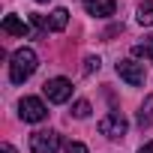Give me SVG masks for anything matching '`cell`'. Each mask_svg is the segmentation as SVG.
Here are the masks:
<instances>
[{
    "instance_id": "9a60e30c",
    "label": "cell",
    "mask_w": 153,
    "mask_h": 153,
    "mask_svg": "<svg viewBox=\"0 0 153 153\" xmlns=\"http://www.w3.org/2000/svg\"><path fill=\"white\" fill-rule=\"evenodd\" d=\"M96 69H99V57H87V60H84V72L90 75V72H96Z\"/></svg>"
},
{
    "instance_id": "3957f363",
    "label": "cell",
    "mask_w": 153,
    "mask_h": 153,
    "mask_svg": "<svg viewBox=\"0 0 153 153\" xmlns=\"http://www.w3.org/2000/svg\"><path fill=\"white\" fill-rule=\"evenodd\" d=\"M18 114H21V120H27V123H42V120L48 117V108H45L42 99L24 96V99L18 102Z\"/></svg>"
},
{
    "instance_id": "4fadbf2b",
    "label": "cell",
    "mask_w": 153,
    "mask_h": 153,
    "mask_svg": "<svg viewBox=\"0 0 153 153\" xmlns=\"http://www.w3.org/2000/svg\"><path fill=\"white\" fill-rule=\"evenodd\" d=\"M72 114L78 117V120H84V117L90 114V102H87V99H78V102L72 105Z\"/></svg>"
},
{
    "instance_id": "5bb4252c",
    "label": "cell",
    "mask_w": 153,
    "mask_h": 153,
    "mask_svg": "<svg viewBox=\"0 0 153 153\" xmlns=\"http://www.w3.org/2000/svg\"><path fill=\"white\" fill-rule=\"evenodd\" d=\"M66 153H87V147H84L81 141H69V144H66Z\"/></svg>"
},
{
    "instance_id": "5b68a950",
    "label": "cell",
    "mask_w": 153,
    "mask_h": 153,
    "mask_svg": "<svg viewBox=\"0 0 153 153\" xmlns=\"http://www.w3.org/2000/svg\"><path fill=\"white\" fill-rule=\"evenodd\" d=\"M57 147H60V135L51 132V129H42V132L30 135V150L33 153H57Z\"/></svg>"
},
{
    "instance_id": "8992f818",
    "label": "cell",
    "mask_w": 153,
    "mask_h": 153,
    "mask_svg": "<svg viewBox=\"0 0 153 153\" xmlns=\"http://www.w3.org/2000/svg\"><path fill=\"white\" fill-rule=\"evenodd\" d=\"M117 75H120L129 87H141L144 84V66L138 60H120L117 63Z\"/></svg>"
},
{
    "instance_id": "e0dca14e",
    "label": "cell",
    "mask_w": 153,
    "mask_h": 153,
    "mask_svg": "<svg viewBox=\"0 0 153 153\" xmlns=\"http://www.w3.org/2000/svg\"><path fill=\"white\" fill-rule=\"evenodd\" d=\"M138 153H153V141H147V144H144V147H141Z\"/></svg>"
},
{
    "instance_id": "7c38bea8",
    "label": "cell",
    "mask_w": 153,
    "mask_h": 153,
    "mask_svg": "<svg viewBox=\"0 0 153 153\" xmlns=\"http://www.w3.org/2000/svg\"><path fill=\"white\" fill-rule=\"evenodd\" d=\"M150 120H153V96H147V102H144L141 111H138V123H141V126H150Z\"/></svg>"
},
{
    "instance_id": "277c9868",
    "label": "cell",
    "mask_w": 153,
    "mask_h": 153,
    "mask_svg": "<svg viewBox=\"0 0 153 153\" xmlns=\"http://www.w3.org/2000/svg\"><path fill=\"white\" fill-rule=\"evenodd\" d=\"M126 129H129V123H126V117H123L120 111H111V114H105V117L99 120V132L108 135V138H123Z\"/></svg>"
},
{
    "instance_id": "7a4b0ae2",
    "label": "cell",
    "mask_w": 153,
    "mask_h": 153,
    "mask_svg": "<svg viewBox=\"0 0 153 153\" xmlns=\"http://www.w3.org/2000/svg\"><path fill=\"white\" fill-rule=\"evenodd\" d=\"M42 93H45L48 102L63 105V102L72 96V81H69V78H48V81L42 84Z\"/></svg>"
},
{
    "instance_id": "9c48e42d",
    "label": "cell",
    "mask_w": 153,
    "mask_h": 153,
    "mask_svg": "<svg viewBox=\"0 0 153 153\" xmlns=\"http://www.w3.org/2000/svg\"><path fill=\"white\" fill-rule=\"evenodd\" d=\"M66 24H69V12H66V9H54V12L48 15V30L60 33V30H66Z\"/></svg>"
},
{
    "instance_id": "ba28073f",
    "label": "cell",
    "mask_w": 153,
    "mask_h": 153,
    "mask_svg": "<svg viewBox=\"0 0 153 153\" xmlns=\"http://www.w3.org/2000/svg\"><path fill=\"white\" fill-rule=\"evenodd\" d=\"M3 30H6L9 36H27V33H30V24L21 21L18 15H6V18H3Z\"/></svg>"
},
{
    "instance_id": "30bf717a",
    "label": "cell",
    "mask_w": 153,
    "mask_h": 153,
    "mask_svg": "<svg viewBox=\"0 0 153 153\" xmlns=\"http://www.w3.org/2000/svg\"><path fill=\"white\" fill-rule=\"evenodd\" d=\"M132 54L135 57H144V60H153V36H144L141 42L132 45Z\"/></svg>"
},
{
    "instance_id": "2e32d148",
    "label": "cell",
    "mask_w": 153,
    "mask_h": 153,
    "mask_svg": "<svg viewBox=\"0 0 153 153\" xmlns=\"http://www.w3.org/2000/svg\"><path fill=\"white\" fill-rule=\"evenodd\" d=\"M0 153H15V147L12 144H0Z\"/></svg>"
},
{
    "instance_id": "ac0fdd59",
    "label": "cell",
    "mask_w": 153,
    "mask_h": 153,
    "mask_svg": "<svg viewBox=\"0 0 153 153\" xmlns=\"http://www.w3.org/2000/svg\"><path fill=\"white\" fill-rule=\"evenodd\" d=\"M36 3H48V0H36Z\"/></svg>"
},
{
    "instance_id": "8fae6325",
    "label": "cell",
    "mask_w": 153,
    "mask_h": 153,
    "mask_svg": "<svg viewBox=\"0 0 153 153\" xmlns=\"http://www.w3.org/2000/svg\"><path fill=\"white\" fill-rule=\"evenodd\" d=\"M135 18H138V24H153V0H144V3H138Z\"/></svg>"
},
{
    "instance_id": "52a82bcc",
    "label": "cell",
    "mask_w": 153,
    "mask_h": 153,
    "mask_svg": "<svg viewBox=\"0 0 153 153\" xmlns=\"http://www.w3.org/2000/svg\"><path fill=\"white\" fill-rule=\"evenodd\" d=\"M81 6L96 18H111L114 15V0H81Z\"/></svg>"
},
{
    "instance_id": "6da1fadb",
    "label": "cell",
    "mask_w": 153,
    "mask_h": 153,
    "mask_svg": "<svg viewBox=\"0 0 153 153\" xmlns=\"http://www.w3.org/2000/svg\"><path fill=\"white\" fill-rule=\"evenodd\" d=\"M36 66H39L36 51H33V48H18V51L12 54V63H9V78H12V84H24L30 75L36 72Z\"/></svg>"
}]
</instances>
